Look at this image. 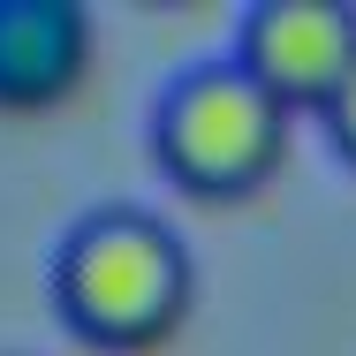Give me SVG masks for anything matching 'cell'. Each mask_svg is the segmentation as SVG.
I'll use <instances>...</instances> for the list:
<instances>
[{"instance_id": "obj_1", "label": "cell", "mask_w": 356, "mask_h": 356, "mask_svg": "<svg viewBox=\"0 0 356 356\" xmlns=\"http://www.w3.org/2000/svg\"><path fill=\"white\" fill-rule=\"evenodd\" d=\"M46 281H54V311L69 318V334L114 356L159 349L197 303L190 243L152 205H129V197L76 213L69 235L54 243Z\"/></svg>"}, {"instance_id": "obj_3", "label": "cell", "mask_w": 356, "mask_h": 356, "mask_svg": "<svg viewBox=\"0 0 356 356\" xmlns=\"http://www.w3.org/2000/svg\"><path fill=\"white\" fill-rule=\"evenodd\" d=\"M235 61L288 114H318L356 69V8L349 0H258L235 23Z\"/></svg>"}, {"instance_id": "obj_4", "label": "cell", "mask_w": 356, "mask_h": 356, "mask_svg": "<svg viewBox=\"0 0 356 356\" xmlns=\"http://www.w3.org/2000/svg\"><path fill=\"white\" fill-rule=\"evenodd\" d=\"M91 69V8L76 0H0V106L31 114L69 99Z\"/></svg>"}, {"instance_id": "obj_2", "label": "cell", "mask_w": 356, "mask_h": 356, "mask_svg": "<svg viewBox=\"0 0 356 356\" xmlns=\"http://www.w3.org/2000/svg\"><path fill=\"white\" fill-rule=\"evenodd\" d=\"M296 114L235 54L190 61L152 99V159L190 197H250L281 175Z\"/></svg>"}, {"instance_id": "obj_5", "label": "cell", "mask_w": 356, "mask_h": 356, "mask_svg": "<svg viewBox=\"0 0 356 356\" xmlns=\"http://www.w3.org/2000/svg\"><path fill=\"white\" fill-rule=\"evenodd\" d=\"M318 129H326V144H334V152L356 167V69H349V83L318 106Z\"/></svg>"}]
</instances>
